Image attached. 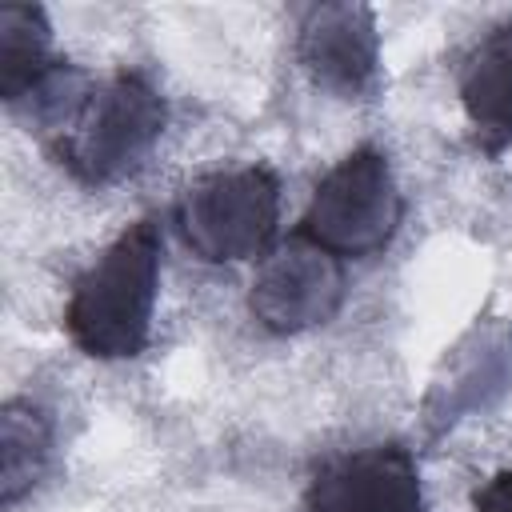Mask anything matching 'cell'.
I'll list each match as a JSON object with an SVG mask.
<instances>
[{
    "label": "cell",
    "instance_id": "cell-1",
    "mask_svg": "<svg viewBox=\"0 0 512 512\" xmlns=\"http://www.w3.org/2000/svg\"><path fill=\"white\" fill-rule=\"evenodd\" d=\"M156 280H160V232L152 220H136L72 284L64 324L76 348L96 360L136 356L148 344Z\"/></svg>",
    "mask_w": 512,
    "mask_h": 512
},
{
    "label": "cell",
    "instance_id": "cell-2",
    "mask_svg": "<svg viewBox=\"0 0 512 512\" xmlns=\"http://www.w3.org/2000/svg\"><path fill=\"white\" fill-rule=\"evenodd\" d=\"M160 132H164L160 92L144 76L120 72L88 92L72 124L56 136V156L76 180L112 184L144 164Z\"/></svg>",
    "mask_w": 512,
    "mask_h": 512
},
{
    "label": "cell",
    "instance_id": "cell-3",
    "mask_svg": "<svg viewBox=\"0 0 512 512\" xmlns=\"http://www.w3.org/2000/svg\"><path fill=\"white\" fill-rule=\"evenodd\" d=\"M280 216V184L268 168L208 172L184 188L176 204L180 240L208 264H232L260 256L272 244Z\"/></svg>",
    "mask_w": 512,
    "mask_h": 512
},
{
    "label": "cell",
    "instance_id": "cell-4",
    "mask_svg": "<svg viewBox=\"0 0 512 512\" xmlns=\"http://www.w3.org/2000/svg\"><path fill=\"white\" fill-rule=\"evenodd\" d=\"M400 192L376 148H356L320 184L300 220V236L332 256H372L400 224Z\"/></svg>",
    "mask_w": 512,
    "mask_h": 512
},
{
    "label": "cell",
    "instance_id": "cell-5",
    "mask_svg": "<svg viewBox=\"0 0 512 512\" xmlns=\"http://www.w3.org/2000/svg\"><path fill=\"white\" fill-rule=\"evenodd\" d=\"M344 300V268L328 248L296 236L280 244L256 272L252 284V316L268 332H304L328 324Z\"/></svg>",
    "mask_w": 512,
    "mask_h": 512
},
{
    "label": "cell",
    "instance_id": "cell-6",
    "mask_svg": "<svg viewBox=\"0 0 512 512\" xmlns=\"http://www.w3.org/2000/svg\"><path fill=\"white\" fill-rule=\"evenodd\" d=\"M296 56L304 72L336 92V96H364L376 84L380 68V40L376 20L364 4H316L300 20Z\"/></svg>",
    "mask_w": 512,
    "mask_h": 512
},
{
    "label": "cell",
    "instance_id": "cell-7",
    "mask_svg": "<svg viewBox=\"0 0 512 512\" xmlns=\"http://www.w3.org/2000/svg\"><path fill=\"white\" fill-rule=\"evenodd\" d=\"M308 512H424L416 464L396 444L336 456L312 476Z\"/></svg>",
    "mask_w": 512,
    "mask_h": 512
},
{
    "label": "cell",
    "instance_id": "cell-8",
    "mask_svg": "<svg viewBox=\"0 0 512 512\" xmlns=\"http://www.w3.org/2000/svg\"><path fill=\"white\" fill-rule=\"evenodd\" d=\"M460 100L488 152L512 144V24L488 32L460 72Z\"/></svg>",
    "mask_w": 512,
    "mask_h": 512
},
{
    "label": "cell",
    "instance_id": "cell-9",
    "mask_svg": "<svg viewBox=\"0 0 512 512\" xmlns=\"http://www.w3.org/2000/svg\"><path fill=\"white\" fill-rule=\"evenodd\" d=\"M52 28L36 4H4L0 8V96L20 104L48 64Z\"/></svg>",
    "mask_w": 512,
    "mask_h": 512
},
{
    "label": "cell",
    "instance_id": "cell-10",
    "mask_svg": "<svg viewBox=\"0 0 512 512\" xmlns=\"http://www.w3.org/2000/svg\"><path fill=\"white\" fill-rule=\"evenodd\" d=\"M52 448L48 416L28 400H8L0 412V504H16L44 472Z\"/></svg>",
    "mask_w": 512,
    "mask_h": 512
},
{
    "label": "cell",
    "instance_id": "cell-11",
    "mask_svg": "<svg viewBox=\"0 0 512 512\" xmlns=\"http://www.w3.org/2000/svg\"><path fill=\"white\" fill-rule=\"evenodd\" d=\"M476 512H512V468L492 476L480 492H476Z\"/></svg>",
    "mask_w": 512,
    "mask_h": 512
}]
</instances>
